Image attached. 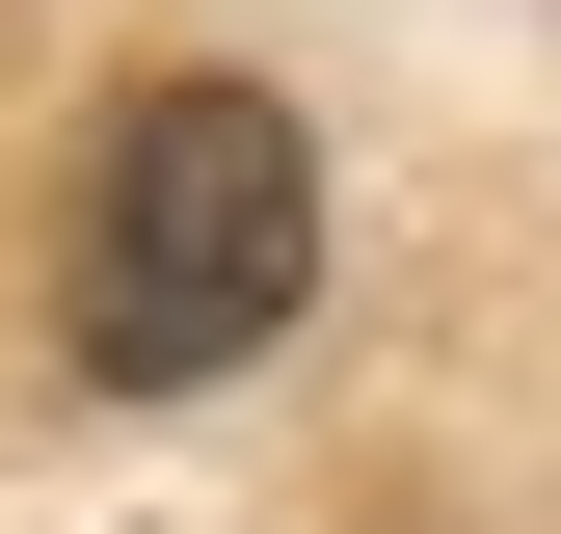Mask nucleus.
<instances>
[{
  "label": "nucleus",
  "mask_w": 561,
  "mask_h": 534,
  "mask_svg": "<svg viewBox=\"0 0 561 534\" xmlns=\"http://www.w3.org/2000/svg\"><path fill=\"white\" fill-rule=\"evenodd\" d=\"M295 294H321V161H295V107H267V81H134V107L81 134V214H54L81 374L187 400V374H241Z\"/></svg>",
  "instance_id": "f257e3e1"
}]
</instances>
